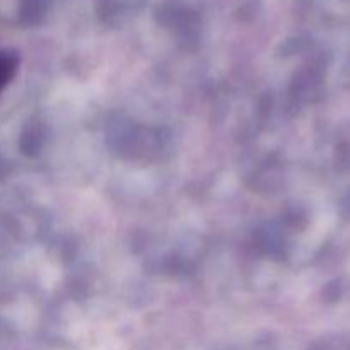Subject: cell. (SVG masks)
Returning <instances> with one entry per match:
<instances>
[{"label":"cell","instance_id":"obj_1","mask_svg":"<svg viewBox=\"0 0 350 350\" xmlns=\"http://www.w3.org/2000/svg\"><path fill=\"white\" fill-rule=\"evenodd\" d=\"M17 70V58L12 53L0 51V92L9 85Z\"/></svg>","mask_w":350,"mask_h":350}]
</instances>
